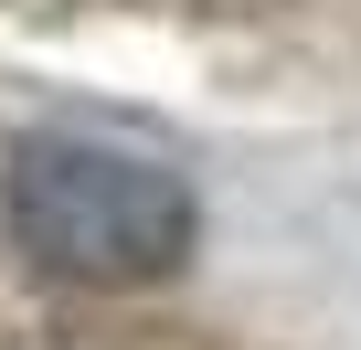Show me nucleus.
I'll list each match as a JSON object with an SVG mask.
<instances>
[{
	"label": "nucleus",
	"mask_w": 361,
	"mask_h": 350,
	"mask_svg": "<svg viewBox=\"0 0 361 350\" xmlns=\"http://www.w3.org/2000/svg\"><path fill=\"white\" fill-rule=\"evenodd\" d=\"M0 202H11V244L64 287H159L192 265V234H202L180 170L106 138H64V127L11 149Z\"/></svg>",
	"instance_id": "f257e3e1"
}]
</instances>
